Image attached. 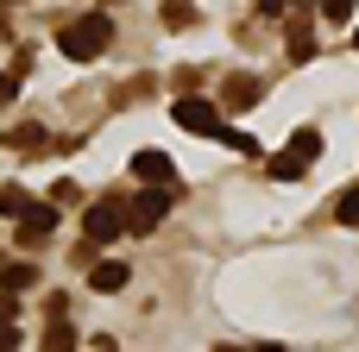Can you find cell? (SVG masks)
Returning <instances> with one entry per match:
<instances>
[{"label": "cell", "instance_id": "17", "mask_svg": "<svg viewBox=\"0 0 359 352\" xmlns=\"http://www.w3.org/2000/svg\"><path fill=\"white\" fill-rule=\"evenodd\" d=\"M316 6H322V19H334V25H347V19H353V6H359V0H316Z\"/></svg>", "mask_w": 359, "mask_h": 352}, {"label": "cell", "instance_id": "11", "mask_svg": "<svg viewBox=\"0 0 359 352\" xmlns=\"http://www.w3.org/2000/svg\"><path fill=\"white\" fill-rule=\"evenodd\" d=\"M76 346H82V334H76L69 321H50L44 340H38V352H76Z\"/></svg>", "mask_w": 359, "mask_h": 352}, {"label": "cell", "instance_id": "22", "mask_svg": "<svg viewBox=\"0 0 359 352\" xmlns=\"http://www.w3.org/2000/svg\"><path fill=\"white\" fill-rule=\"evenodd\" d=\"M353 50H359V31H353Z\"/></svg>", "mask_w": 359, "mask_h": 352}, {"label": "cell", "instance_id": "20", "mask_svg": "<svg viewBox=\"0 0 359 352\" xmlns=\"http://www.w3.org/2000/svg\"><path fill=\"white\" fill-rule=\"evenodd\" d=\"M0 328H13V296H0Z\"/></svg>", "mask_w": 359, "mask_h": 352}, {"label": "cell", "instance_id": "4", "mask_svg": "<svg viewBox=\"0 0 359 352\" xmlns=\"http://www.w3.org/2000/svg\"><path fill=\"white\" fill-rule=\"evenodd\" d=\"M82 233H88V246H107V239H120V233H126V202H114V195L88 202V208H82Z\"/></svg>", "mask_w": 359, "mask_h": 352}, {"label": "cell", "instance_id": "12", "mask_svg": "<svg viewBox=\"0 0 359 352\" xmlns=\"http://www.w3.org/2000/svg\"><path fill=\"white\" fill-rule=\"evenodd\" d=\"M284 151H290V157H303V164H316V157H322V132H316V126H297Z\"/></svg>", "mask_w": 359, "mask_h": 352}, {"label": "cell", "instance_id": "2", "mask_svg": "<svg viewBox=\"0 0 359 352\" xmlns=\"http://www.w3.org/2000/svg\"><path fill=\"white\" fill-rule=\"evenodd\" d=\"M170 120H177L183 132H196V139H227V113H221V101H202V94H183V101L170 107Z\"/></svg>", "mask_w": 359, "mask_h": 352}, {"label": "cell", "instance_id": "18", "mask_svg": "<svg viewBox=\"0 0 359 352\" xmlns=\"http://www.w3.org/2000/svg\"><path fill=\"white\" fill-rule=\"evenodd\" d=\"M13 94H19V76H13V69H6V76H0V107H6V101H13Z\"/></svg>", "mask_w": 359, "mask_h": 352}, {"label": "cell", "instance_id": "10", "mask_svg": "<svg viewBox=\"0 0 359 352\" xmlns=\"http://www.w3.org/2000/svg\"><path fill=\"white\" fill-rule=\"evenodd\" d=\"M316 57V31H309V13L290 19V63H309Z\"/></svg>", "mask_w": 359, "mask_h": 352}, {"label": "cell", "instance_id": "5", "mask_svg": "<svg viewBox=\"0 0 359 352\" xmlns=\"http://www.w3.org/2000/svg\"><path fill=\"white\" fill-rule=\"evenodd\" d=\"M50 233H57V202H32V208L19 214V227H13V239H19L25 252H38Z\"/></svg>", "mask_w": 359, "mask_h": 352}, {"label": "cell", "instance_id": "19", "mask_svg": "<svg viewBox=\"0 0 359 352\" xmlns=\"http://www.w3.org/2000/svg\"><path fill=\"white\" fill-rule=\"evenodd\" d=\"M19 346V328H0V352H13Z\"/></svg>", "mask_w": 359, "mask_h": 352}, {"label": "cell", "instance_id": "1", "mask_svg": "<svg viewBox=\"0 0 359 352\" xmlns=\"http://www.w3.org/2000/svg\"><path fill=\"white\" fill-rule=\"evenodd\" d=\"M107 44H114V19H107V13H82V19H69V25L57 31V50H63L69 63H95Z\"/></svg>", "mask_w": 359, "mask_h": 352}, {"label": "cell", "instance_id": "16", "mask_svg": "<svg viewBox=\"0 0 359 352\" xmlns=\"http://www.w3.org/2000/svg\"><path fill=\"white\" fill-rule=\"evenodd\" d=\"M334 220H341V227H359V183H353V189H341V202H334Z\"/></svg>", "mask_w": 359, "mask_h": 352}, {"label": "cell", "instance_id": "13", "mask_svg": "<svg viewBox=\"0 0 359 352\" xmlns=\"http://www.w3.org/2000/svg\"><path fill=\"white\" fill-rule=\"evenodd\" d=\"M6 145H13V151H44V145H50V132H44V126H13V132H6Z\"/></svg>", "mask_w": 359, "mask_h": 352}, {"label": "cell", "instance_id": "15", "mask_svg": "<svg viewBox=\"0 0 359 352\" xmlns=\"http://www.w3.org/2000/svg\"><path fill=\"white\" fill-rule=\"evenodd\" d=\"M25 208H32V195H25L19 183H6V189H0V214H6V220H19Z\"/></svg>", "mask_w": 359, "mask_h": 352}, {"label": "cell", "instance_id": "14", "mask_svg": "<svg viewBox=\"0 0 359 352\" xmlns=\"http://www.w3.org/2000/svg\"><path fill=\"white\" fill-rule=\"evenodd\" d=\"M164 25H170V31H189V25H196V6H189V0H164Z\"/></svg>", "mask_w": 359, "mask_h": 352}, {"label": "cell", "instance_id": "8", "mask_svg": "<svg viewBox=\"0 0 359 352\" xmlns=\"http://www.w3.org/2000/svg\"><path fill=\"white\" fill-rule=\"evenodd\" d=\"M126 277H133V271H126L120 258H101V265L88 271V290H95V296H120V290H126Z\"/></svg>", "mask_w": 359, "mask_h": 352}, {"label": "cell", "instance_id": "3", "mask_svg": "<svg viewBox=\"0 0 359 352\" xmlns=\"http://www.w3.org/2000/svg\"><path fill=\"white\" fill-rule=\"evenodd\" d=\"M170 208H177V189H139V195L126 202V233H151V227H164Z\"/></svg>", "mask_w": 359, "mask_h": 352}, {"label": "cell", "instance_id": "6", "mask_svg": "<svg viewBox=\"0 0 359 352\" xmlns=\"http://www.w3.org/2000/svg\"><path fill=\"white\" fill-rule=\"evenodd\" d=\"M265 101V82L259 76H227L221 82V113H246V107H259Z\"/></svg>", "mask_w": 359, "mask_h": 352}, {"label": "cell", "instance_id": "7", "mask_svg": "<svg viewBox=\"0 0 359 352\" xmlns=\"http://www.w3.org/2000/svg\"><path fill=\"white\" fill-rule=\"evenodd\" d=\"M133 176H139L145 189H177V164H170L164 151H139V157H133Z\"/></svg>", "mask_w": 359, "mask_h": 352}, {"label": "cell", "instance_id": "21", "mask_svg": "<svg viewBox=\"0 0 359 352\" xmlns=\"http://www.w3.org/2000/svg\"><path fill=\"white\" fill-rule=\"evenodd\" d=\"M6 31H13V19H6V6H0V38H6Z\"/></svg>", "mask_w": 359, "mask_h": 352}, {"label": "cell", "instance_id": "9", "mask_svg": "<svg viewBox=\"0 0 359 352\" xmlns=\"http://www.w3.org/2000/svg\"><path fill=\"white\" fill-rule=\"evenodd\" d=\"M38 283V265H25V258H6L0 265V296H25Z\"/></svg>", "mask_w": 359, "mask_h": 352}]
</instances>
